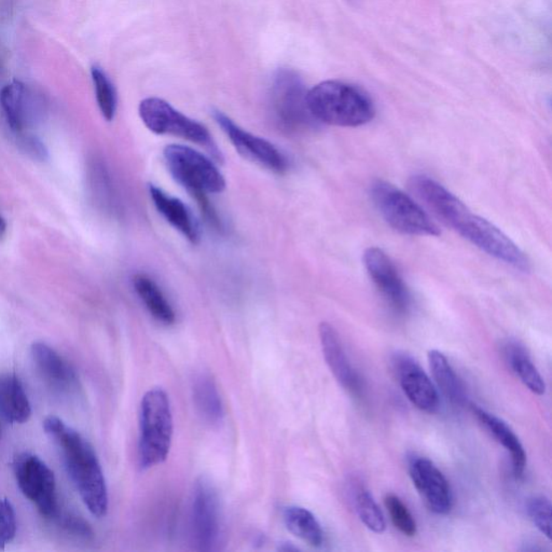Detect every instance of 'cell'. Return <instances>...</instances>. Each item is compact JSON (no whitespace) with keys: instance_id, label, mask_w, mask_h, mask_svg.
<instances>
[{"instance_id":"cell-31","label":"cell","mask_w":552,"mask_h":552,"mask_svg":"<svg viewBox=\"0 0 552 552\" xmlns=\"http://www.w3.org/2000/svg\"><path fill=\"white\" fill-rule=\"evenodd\" d=\"M17 533V516L8 499L0 498V548L10 543Z\"/></svg>"},{"instance_id":"cell-27","label":"cell","mask_w":552,"mask_h":552,"mask_svg":"<svg viewBox=\"0 0 552 552\" xmlns=\"http://www.w3.org/2000/svg\"><path fill=\"white\" fill-rule=\"evenodd\" d=\"M91 76L98 108L105 119L112 121L117 112V92L114 84L99 66L92 67Z\"/></svg>"},{"instance_id":"cell-8","label":"cell","mask_w":552,"mask_h":552,"mask_svg":"<svg viewBox=\"0 0 552 552\" xmlns=\"http://www.w3.org/2000/svg\"><path fill=\"white\" fill-rule=\"evenodd\" d=\"M140 117L151 132L159 135H172L191 140L208 149L215 157H219V150L207 128L187 115L178 112L165 99L149 98L141 101L139 107Z\"/></svg>"},{"instance_id":"cell-21","label":"cell","mask_w":552,"mask_h":552,"mask_svg":"<svg viewBox=\"0 0 552 552\" xmlns=\"http://www.w3.org/2000/svg\"><path fill=\"white\" fill-rule=\"evenodd\" d=\"M194 406L200 417L210 427L223 422L225 409L217 382L208 373H201L194 378L192 386Z\"/></svg>"},{"instance_id":"cell-16","label":"cell","mask_w":552,"mask_h":552,"mask_svg":"<svg viewBox=\"0 0 552 552\" xmlns=\"http://www.w3.org/2000/svg\"><path fill=\"white\" fill-rule=\"evenodd\" d=\"M318 333L326 364L328 365L335 380L352 395L361 396L362 392L361 378L352 366L334 326L324 322L319 325Z\"/></svg>"},{"instance_id":"cell-3","label":"cell","mask_w":552,"mask_h":552,"mask_svg":"<svg viewBox=\"0 0 552 552\" xmlns=\"http://www.w3.org/2000/svg\"><path fill=\"white\" fill-rule=\"evenodd\" d=\"M308 107L318 123L356 128L375 118L371 98L361 89L343 81H325L308 91Z\"/></svg>"},{"instance_id":"cell-17","label":"cell","mask_w":552,"mask_h":552,"mask_svg":"<svg viewBox=\"0 0 552 552\" xmlns=\"http://www.w3.org/2000/svg\"><path fill=\"white\" fill-rule=\"evenodd\" d=\"M30 352L36 369L52 390L65 395L77 391L76 370L55 350L44 343H35Z\"/></svg>"},{"instance_id":"cell-30","label":"cell","mask_w":552,"mask_h":552,"mask_svg":"<svg viewBox=\"0 0 552 552\" xmlns=\"http://www.w3.org/2000/svg\"><path fill=\"white\" fill-rule=\"evenodd\" d=\"M51 519L55 520L56 523L59 524L63 530L66 531L68 534L83 539H90L93 538V531L90 525L84 522L82 518L76 516V514L61 513L60 509L57 508V511Z\"/></svg>"},{"instance_id":"cell-25","label":"cell","mask_w":552,"mask_h":552,"mask_svg":"<svg viewBox=\"0 0 552 552\" xmlns=\"http://www.w3.org/2000/svg\"><path fill=\"white\" fill-rule=\"evenodd\" d=\"M283 520L289 532L306 541L310 546L318 548L324 545L325 534L322 525L308 509L288 506L284 509Z\"/></svg>"},{"instance_id":"cell-11","label":"cell","mask_w":552,"mask_h":552,"mask_svg":"<svg viewBox=\"0 0 552 552\" xmlns=\"http://www.w3.org/2000/svg\"><path fill=\"white\" fill-rule=\"evenodd\" d=\"M0 107L12 135L28 133L44 117V98L23 82L13 81L0 92Z\"/></svg>"},{"instance_id":"cell-6","label":"cell","mask_w":552,"mask_h":552,"mask_svg":"<svg viewBox=\"0 0 552 552\" xmlns=\"http://www.w3.org/2000/svg\"><path fill=\"white\" fill-rule=\"evenodd\" d=\"M372 201L393 229L409 235L438 236L439 228L408 194L385 181L371 186Z\"/></svg>"},{"instance_id":"cell-18","label":"cell","mask_w":552,"mask_h":552,"mask_svg":"<svg viewBox=\"0 0 552 552\" xmlns=\"http://www.w3.org/2000/svg\"><path fill=\"white\" fill-rule=\"evenodd\" d=\"M471 412L488 433L509 452L512 457L513 471L517 480H522L527 467V454H525L522 441L514 430L505 423L502 419L497 417L485 409L472 404Z\"/></svg>"},{"instance_id":"cell-15","label":"cell","mask_w":552,"mask_h":552,"mask_svg":"<svg viewBox=\"0 0 552 552\" xmlns=\"http://www.w3.org/2000/svg\"><path fill=\"white\" fill-rule=\"evenodd\" d=\"M399 385L409 402L420 412L434 413L439 408V395L432 380L413 357L398 353L393 359Z\"/></svg>"},{"instance_id":"cell-26","label":"cell","mask_w":552,"mask_h":552,"mask_svg":"<svg viewBox=\"0 0 552 552\" xmlns=\"http://www.w3.org/2000/svg\"><path fill=\"white\" fill-rule=\"evenodd\" d=\"M354 505L361 522L372 532L381 534L386 529L385 514L378 507L372 494L364 487H357L354 492Z\"/></svg>"},{"instance_id":"cell-9","label":"cell","mask_w":552,"mask_h":552,"mask_svg":"<svg viewBox=\"0 0 552 552\" xmlns=\"http://www.w3.org/2000/svg\"><path fill=\"white\" fill-rule=\"evenodd\" d=\"M191 534L198 550H217L222 540V518L217 488L208 478L201 477L193 488Z\"/></svg>"},{"instance_id":"cell-19","label":"cell","mask_w":552,"mask_h":552,"mask_svg":"<svg viewBox=\"0 0 552 552\" xmlns=\"http://www.w3.org/2000/svg\"><path fill=\"white\" fill-rule=\"evenodd\" d=\"M149 193L157 212L166 218V222L180 231L192 244H197L200 241V230L185 203L154 185L149 186Z\"/></svg>"},{"instance_id":"cell-28","label":"cell","mask_w":552,"mask_h":552,"mask_svg":"<svg viewBox=\"0 0 552 552\" xmlns=\"http://www.w3.org/2000/svg\"><path fill=\"white\" fill-rule=\"evenodd\" d=\"M386 507L394 525L403 535L413 538L418 532L417 522L409 512L406 505L395 494H387L385 498Z\"/></svg>"},{"instance_id":"cell-7","label":"cell","mask_w":552,"mask_h":552,"mask_svg":"<svg viewBox=\"0 0 552 552\" xmlns=\"http://www.w3.org/2000/svg\"><path fill=\"white\" fill-rule=\"evenodd\" d=\"M165 159L168 171L193 198L223 192L225 181L212 160L201 152L183 145L166 146Z\"/></svg>"},{"instance_id":"cell-24","label":"cell","mask_w":552,"mask_h":552,"mask_svg":"<svg viewBox=\"0 0 552 552\" xmlns=\"http://www.w3.org/2000/svg\"><path fill=\"white\" fill-rule=\"evenodd\" d=\"M133 287L151 317L165 325L175 323L176 314L157 284L146 275L133 277Z\"/></svg>"},{"instance_id":"cell-12","label":"cell","mask_w":552,"mask_h":552,"mask_svg":"<svg viewBox=\"0 0 552 552\" xmlns=\"http://www.w3.org/2000/svg\"><path fill=\"white\" fill-rule=\"evenodd\" d=\"M214 118L228 136L236 151L245 159L255 162L277 174H283L288 170L289 163L286 156H284L283 152L269 140L247 132L222 112H215Z\"/></svg>"},{"instance_id":"cell-5","label":"cell","mask_w":552,"mask_h":552,"mask_svg":"<svg viewBox=\"0 0 552 552\" xmlns=\"http://www.w3.org/2000/svg\"><path fill=\"white\" fill-rule=\"evenodd\" d=\"M308 90L301 76L292 70L277 71L273 79L270 105L272 118L282 132L297 135L317 125L307 102Z\"/></svg>"},{"instance_id":"cell-33","label":"cell","mask_w":552,"mask_h":552,"mask_svg":"<svg viewBox=\"0 0 552 552\" xmlns=\"http://www.w3.org/2000/svg\"><path fill=\"white\" fill-rule=\"evenodd\" d=\"M6 233H7L6 220H4L2 217V215H0V239L4 238V236L6 235Z\"/></svg>"},{"instance_id":"cell-14","label":"cell","mask_w":552,"mask_h":552,"mask_svg":"<svg viewBox=\"0 0 552 552\" xmlns=\"http://www.w3.org/2000/svg\"><path fill=\"white\" fill-rule=\"evenodd\" d=\"M409 474L430 511L440 516L450 514L454 508V494L448 480L432 461L413 457L409 464Z\"/></svg>"},{"instance_id":"cell-13","label":"cell","mask_w":552,"mask_h":552,"mask_svg":"<svg viewBox=\"0 0 552 552\" xmlns=\"http://www.w3.org/2000/svg\"><path fill=\"white\" fill-rule=\"evenodd\" d=\"M364 265L373 284L390 304L393 311L401 315L406 314L412 299L406 284L390 257L378 247H369L364 254Z\"/></svg>"},{"instance_id":"cell-1","label":"cell","mask_w":552,"mask_h":552,"mask_svg":"<svg viewBox=\"0 0 552 552\" xmlns=\"http://www.w3.org/2000/svg\"><path fill=\"white\" fill-rule=\"evenodd\" d=\"M409 187L436 217L478 249L518 270H530L528 257L518 245L488 220L472 214L459 198L433 178L415 175Z\"/></svg>"},{"instance_id":"cell-2","label":"cell","mask_w":552,"mask_h":552,"mask_svg":"<svg viewBox=\"0 0 552 552\" xmlns=\"http://www.w3.org/2000/svg\"><path fill=\"white\" fill-rule=\"evenodd\" d=\"M44 429L61 451L67 474L89 512L98 518L104 517L108 511V492L92 445L57 417L47 418Z\"/></svg>"},{"instance_id":"cell-4","label":"cell","mask_w":552,"mask_h":552,"mask_svg":"<svg viewBox=\"0 0 552 552\" xmlns=\"http://www.w3.org/2000/svg\"><path fill=\"white\" fill-rule=\"evenodd\" d=\"M174 434V420L170 398L160 387L150 388L140 407L139 459L143 469L166 462Z\"/></svg>"},{"instance_id":"cell-22","label":"cell","mask_w":552,"mask_h":552,"mask_svg":"<svg viewBox=\"0 0 552 552\" xmlns=\"http://www.w3.org/2000/svg\"><path fill=\"white\" fill-rule=\"evenodd\" d=\"M504 355L509 367L524 386L536 395H544L546 383L538 368L534 365L527 349L516 340H509L504 345Z\"/></svg>"},{"instance_id":"cell-10","label":"cell","mask_w":552,"mask_h":552,"mask_svg":"<svg viewBox=\"0 0 552 552\" xmlns=\"http://www.w3.org/2000/svg\"><path fill=\"white\" fill-rule=\"evenodd\" d=\"M15 480L20 490L39 509L42 516H54L59 505L55 477L44 461L31 454H21L13 463Z\"/></svg>"},{"instance_id":"cell-20","label":"cell","mask_w":552,"mask_h":552,"mask_svg":"<svg viewBox=\"0 0 552 552\" xmlns=\"http://www.w3.org/2000/svg\"><path fill=\"white\" fill-rule=\"evenodd\" d=\"M0 414L12 424H23L30 418L28 395L14 373H0Z\"/></svg>"},{"instance_id":"cell-32","label":"cell","mask_w":552,"mask_h":552,"mask_svg":"<svg viewBox=\"0 0 552 552\" xmlns=\"http://www.w3.org/2000/svg\"><path fill=\"white\" fill-rule=\"evenodd\" d=\"M13 140L21 150L35 160L45 161L48 157L44 143L30 132L13 135Z\"/></svg>"},{"instance_id":"cell-23","label":"cell","mask_w":552,"mask_h":552,"mask_svg":"<svg viewBox=\"0 0 552 552\" xmlns=\"http://www.w3.org/2000/svg\"><path fill=\"white\" fill-rule=\"evenodd\" d=\"M428 360L436 385L445 397L455 406H465L467 403L465 387L448 359L441 352L430 350Z\"/></svg>"},{"instance_id":"cell-34","label":"cell","mask_w":552,"mask_h":552,"mask_svg":"<svg viewBox=\"0 0 552 552\" xmlns=\"http://www.w3.org/2000/svg\"><path fill=\"white\" fill-rule=\"evenodd\" d=\"M2 61H3V57H2V54H0V70H2Z\"/></svg>"},{"instance_id":"cell-29","label":"cell","mask_w":552,"mask_h":552,"mask_svg":"<svg viewBox=\"0 0 552 552\" xmlns=\"http://www.w3.org/2000/svg\"><path fill=\"white\" fill-rule=\"evenodd\" d=\"M527 513L531 522L541 534L551 539V503L543 496L531 497L527 503Z\"/></svg>"}]
</instances>
